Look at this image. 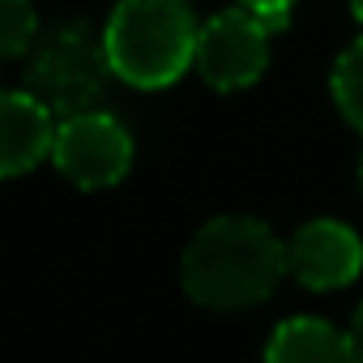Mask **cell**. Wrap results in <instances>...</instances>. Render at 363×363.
I'll return each mask as SVG.
<instances>
[{
  "instance_id": "9",
  "label": "cell",
  "mask_w": 363,
  "mask_h": 363,
  "mask_svg": "<svg viewBox=\"0 0 363 363\" xmlns=\"http://www.w3.org/2000/svg\"><path fill=\"white\" fill-rule=\"evenodd\" d=\"M333 103L337 111L363 133V35L337 56L333 65Z\"/></svg>"
},
{
  "instance_id": "14",
  "label": "cell",
  "mask_w": 363,
  "mask_h": 363,
  "mask_svg": "<svg viewBox=\"0 0 363 363\" xmlns=\"http://www.w3.org/2000/svg\"><path fill=\"white\" fill-rule=\"evenodd\" d=\"M359 189H363V158H359Z\"/></svg>"
},
{
  "instance_id": "5",
  "label": "cell",
  "mask_w": 363,
  "mask_h": 363,
  "mask_svg": "<svg viewBox=\"0 0 363 363\" xmlns=\"http://www.w3.org/2000/svg\"><path fill=\"white\" fill-rule=\"evenodd\" d=\"M269 35H278L274 22H265L252 9H227L201 26L197 39V69L214 90H244L252 86L269 65Z\"/></svg>"
},
{
  "instance_id": "10",
  "label": "cell",
  "mask_w": 363,
  "mask_h": 363,
  "mask_svg": "<svg viewBox=\"0 0 363 363\" xmlns=\"http://www.w3.org/2000/svg\"><path fill=\"white\" fill-rule=\"evenodd\" d=\"M35 30H39V18L30 0H0V60L22 56Z\"/></svg>"
},
{
  "instance_id": "6",
  "label": "cell",
  "mask_w": 363,
  "mask_h": 363,
  "mask_svg": "<svg viewBox=\"0 0 363 363\" xmlns=\"http://www.w3.org/2000/svg\"><path fill=\"white\" fill-rule=\"evenodd\" d=\"M286 269L308 286V291H337L359 278L363 269V244L350 227L316 218L295 231L286 244Z\"/></svg>"
},
{
  "instance_id": "11",
  "label": "cell",
  "mask_w": 363,
  "mask_h": 363,
  "mask_svg": "<svg viewBox=\"0 0 363 363\" xmlns=\"http://www.w3.org/2000/svg\"><path fill=\"white\" fill-rule=\"evenodd\" d=\"M240 9H252V13H261L265 22H274L282 30L286 18H291V9H295V0H240Z\"/></svg>"
},
{
  "instance_id": "2",
  "label": "cell",
  "mask_w": 363,
  "mask_h": 363,
  "mask_svg": "<svg viewBox=\"0 0 363 363\" xmlns=\"http://www.w3.org/2000/svg\"><path fill=\"white\" fill-rule=\"evenodd\" d=\"M201 26L189 0H120L103 43L116 77L137 90L171 86L189 65H197Z\"/></svg>"
},
{
  "instance_id": "1",
  "label": "cell",
  "mask_w": 363,
  "mask_h": 363,
  "mask_svg": "<svg viewBox=\"0 0 363 363\" xmlns=\"http://www.w3.org/2000/svg\"><path fill=\"white\" fill-rule=\"evenodd\" d=\"M286 274L282 240L257 218H214L184 252V291L214 312L252 308L274 295Z\"/></svg>"
},
{
  "instance_id": "12",
  "label": "cell",
  "mask_w": 363,
  "mask_h": 363,
  "mask_svg": "<svg viewBox=\"0 0 363 363\" xmlns=\"http://www.w3.org/2000/svg\"><path fill=\"white\" fill-rule=\"evenodd\" d=\"M346 363H363V308L354 312V320L346 329Z\"/></svg>"
},
{
  "instance_id": "4",
  "label": "cell",
  "mask_w": 363,
  "mask_h": 363,
  "mask_svg": "<svg viewBox=\"0 0 363 363\" xmlns=\"http://www.w3.org/2000/svg\"><path fill=\"white\" fill-rule=\"evenodd\" d=\"M52 162L77 189H111L133 167V137L107 111H86L60 120L52 141Z\"/></svg>"
},
{
  "instance_id": "3",
  "label": "cell",
  "mask_w": 363,
  "mask_h": 363,
  "mask_svg": "<svg viewBox=\"0 0 363 363\" xmlns=\"http://www.w3.org/2000/svg\"><path fill=\"white\" fill-rule=\"evenodd\" d=\"M111 77L116 69L107 60L103 35H94L82 22H69V26H56L35 52L26 86H30V99L43 103L52 116L73 120L86 111H103Z\"/></svg>"
},
{
  "instance_id": "7",
  "label": "cell",
  "mask_w": 363,
  "mask_h": 363,
  "mask_svg": "<svg viewBox=\"0 0 363 363\" xmlns=\"http://www.w3.org/2000/svg\"><path fill=\"white\" fill-rule=\"evenodd\" d=\"M52 111L30 94H0V179L26 175L52 154Z\"/></svg>"
},
{
  "instance_id": "13",
  "label": "cell",
  "mask_w": 363,
  "mask_h": 363,
  "mask_svg": "<svg viewBox=\"0 0 363 363\" xmlns=\"http://www.w3.org/2000/svg\"><path fill=\"white\" fill-rule=\"evenodd\" d=\"M350 9H354V18L363 22V0H350Z\"/></svg>"
},
{
  "instance_id": "8",
  "label": "cell",
  "mask_w": 363,
  "mask_h": 363,
  "mask_svg": "<svg viewBox=\"0 0 363 363\" xmlns=\"http://www.w3.org/2000/svg\"><path fill=\"white\" fill-rule=\"evenodd\" d=\"M265 363H346V333L320 316H291L269 333Z\"/></svg>"
}]
</instances>
